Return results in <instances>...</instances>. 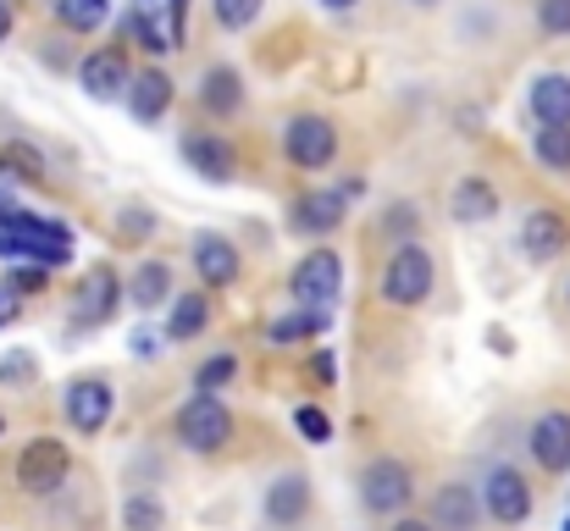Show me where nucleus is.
I'll use <instances>...</instances> for the list:
<instances>
[{
    "instance_id": "1",
    "label": "nucleus",
    "mask_w": 570,
    "mask_h": 531,
    "mask_svg": "<svg viewBox=\"0 0 570 531\" xmlns=\"http://www.w3.org/2000/svg\"><path fill=\"white\" fill-rule=\"evenodd\" d=\"M0 255L6 260H33V266H67L72 260V227L67 222H50V216H33V210H11L0 222Z\"/></svg>"
},
{
    "instance_id": "2",
    "label": "nucleus",
    "mask_w": 570,
    "mask_h": 531,
    "mask_svg": "<svg viewBox=\"0 0 570 531\" xmlns=\"http://www.w3.org/2000/svg\"><path fill=\"white\" fill-rule=\"evenodd\" d=\"M178 437H184L189 454H222L233 443V410L210 387H199L189 404L178 410Z\"/></svg>"
},
{
    "instance_id": "3",
    "label": "nucleus",
    "mask_w": 570,
    "mask_h": 531,
    "mask_svg": "<svg viewBox=\"0 0 570 531\" xmlns=\"http://www.w3.org/2000/svg\"><path fill=\"white\" fill-rule=\"evenodd\" d=\"M432 255L421 249V244H399L393 249V260L382 266V299L393 305V311H415L426 294H432Z\"/></svg>"
},
{
    "instance_id": "4",
    "label": "nucleus",
    "mask_w": 570,
    "mask_h": 531,
    "mask_svg": "<svg viewBox=\"0 0 570 531\" xmlns=\"http://www.w3.org/2000/svg\"><path fill=\"white\" fill-rule=\"evenodd\" d=\"M283 156H288L299 173H327V167L338 161V128H333L327 117L305 111V117H294V122L283 128Z\"/></svg>"
},
{
    "instance_id": "5",
    "label": "nucleus",
    "mask_w": 570,
    "mask_h": 531,
    "mask_svg": "<svg viewBox=\"0 0 570 531\" xmlns=\"http://www.w3.org/2000/svg\"><path fill=\"white\" fill-rule=\"evenodd\" d=\"M67 471H72V454H67L61 437H33V443H22V454H17V488L33 493V499H50V493L67 482Z\"/></svg>"
},
{
    "instance_id": "6",
    "label": "nucleus",
    "mask_w": 570,
    "mask_h": 531,
    "mask_svg": "<svg viewBox=\"0 0 570 531\" xmlns=\"http://www.w3.org/2000/svg\"><path fill=\"white\" fill-rule=\"evenodd\" d=\"M410 499H415V471L404 460L382 454L361 471V504L372 515H399V510H410Z\"/></svg>"
},
{
    "instance_id": "7",
    "label": "nucleus",
    "mask_w": 570,
    "mask_h": 531,
    "mask_svg": "<svg viewBox=\"0 0 570 531\" xmlns=\"http://www.w3.org/2000/svg\"><path fill=\"white\" fill-rule=\"evenodd\" d=\"M122 311V277L111 266H89L72 288V327H106Z\"/></svg>"
},
{
    "instance_id": "8",
    "label": "nucleus",
    "mask_w": 570,
    "mask_h": 531,
    "mask_svg": "<svg viewBox=\"0 0 570 531\" xmlns=\"http://www.w3.org/2000/svg\"><path fill=\"white\" fill-rule=\"evenodd\" d=\"M61 410H67L72 432L100 437V432H106V421H111V410H117V393H111V382H106V376H78V382H67Z\"/></svg>"
},
{
    "instance_id": "9",
    "label": "nucleus",
    "mask_w": 570,
    "mask_h": 531,
    "mask_svg": "<svg viewBox=\"0 0 570 531\" xmlns=\"http://www.w3.org/2000/svg\"><path fill=\"white\" fill-rule=\"evenodd\" d=\"M482 504H488V515L499 527H521L532 515V488H527V476L515 465H493L482 476Z\"/></svg>"
},
{
    "instance_id": "10",
    "label": "nucleus",
    "mask_w": 570,
    "mask_h": 531,
    "mask_svg": "<svg viewBox=\"0 0 570 531\" xmlns=\"http://www.w3.org/2000/svg\"><path fill=\"white\" fill-rule=\"evenodd\" d=\"M128 83H134V72H128V61H122V50H89L83 61H78V89L89 95V100H128Z\"/></svg>"
},
{
    "instance_id": "11",
    "label": "nucleus",
    "mask_w": 570,
    "mask_h": 531,
    "mask_svg": "<svg viewBox=\"0 0 570 531\" xmlns=\"http://www.w3.org/2000/svg\"><path fill=\"white\" fill-rule=\"evenodd\" d=\"M344 210H350V194L344 188H311V194H299L288 205V227L322 238V233H338L344 227Z\"/></svg>"
},
{
    "instance_id": "12",
    "label": "nucleus",
    "mask_w": 570,
    "mask_h": 531,
    "mask_svg": "<svg viewBox=\"0 0 570 531\" xmlns=\"http://www.w3.org/2000/svg\"><path fill=\"white\" fill-rule=\"evenodd\" d=\"M294 299L299 305H333L338 299V288H344V260L333 255V249H316V255H305L299 266H294Z\"/></svg>"
},
{
    "instance_id": "13",
    "label": "nucleus",
    "mask_w": 570,
    "mask_h": 531,
    "mask_svg": "<svg viewBox=\"0 0 570 531\" xmlns=\"http://www.w3.org/2000/svg\"><path fill=\"white\" fill-rule=\"evenodd\" d=\"M178 156H184L205 183H233V177H238V156H233V145H227L222 134H199V128H189V134L178 139Z\"/></svg>"
},
{
    "instance_id": "14",
    "label": "nucleus",
    "mask_w": 570,
    "mask_h": 531,
    "mask_svg": "<svg viewBox=\"0 0 570 531\" xmlns=\"http://www.w3.org/2000/svg\"><path fill=\"white\" fill-rule=\"evenodd\" d=\"M570 244V222L554 210V205H538V210H527V222H521V249L543 266V260H560Z\"/></svg>"
},
{
    "instance_id": "15",
    "label": "nucleus",
    "mask_w": 570,
    "mask_h": 531,
    "mask_svg": "<svg viewBox=\"0 0 570 531\" xmlns=\"http://www.w3.org/2000/svg\"><path fill=\"white\" fill-rule=\"evenodd\" d=\"M527 449H532V460L543 465V471H570V415L566 410H543L538 421H532V432H527Z\"/></svg>"
},
{
    "instance_id": "16",
    "label": "nucleus",
    "mask_w": 570,
    "mask_h": 531,
    "mask_svg": "<svg viewBox=\"0 0 570 531\" xmlns=\"http://www.w3.org/2000/svg\"><path fill=\"white\" fill-rule=\"evenodd\" d=\"M482 515H488V504H482V493L465 488V482H449V488H438V499H432V527L438 531H476Z\"/></svg>"
},
{
    "instance_id": "17",
    "label": "nucleus",
    "mask_w": 570,
    "mask_h": 531,
    "mask_svg": "<svg viewBox=\"0 0 570 531\" xmlns=\"http://www.w3.org/2000/svg\"><path fill=\"white\" fill-rule=\"evenodd\" d=\"M194 272L205 288H233L238 283V249L222 233H199L194 238Z\"/></svg>"
},
{
    "instance_id": "18",
    "label": "nucleus",
    "mask_w": 570,
    "mask_h": 531,
    "mask_svg": "<svg viewBox=\"0 0 570 531\" xmlns=\"http://www.w3.org/2000/svg\"><path fill=\"white\" fill-rule=\"evenodd\" d=\"M311 515V476L305 471H283L266 488V521L272 527H299Z\"/></svg>"
},
{
    "instance_id": "19",
    "label": "nucleus",
    "mask_w": 570,
    "mask_h": 531,
    "mask_svg": "<svg viewBox=\"0 0 570 531\" xmlns=\"http://www.w3.org/2000/svg\"><path fill=\"white\" fill-rule=\"evenodd\" d=\"M167 106H173V78H167L161 67H145V72L128 83V111H134V122H161Z\"/></svg>"
},
{
    "instance_id": "20",
    "label": "nucleus",
    "mask_w": 570,
    "mask_h": 531,
    "mask_svg": "<svg viewBox=\"0 0 570 531\" xmlns=\"http://www.w3.org/2000/svg\"><path fill=\"white\" fill-rule=\"evenodd\" d=\"M449 210H454V222H465V227L493 222V216H499V188H493L488 177H460L454 194H449Z\"/></svg>"
},
{
    "instance_id": "21",
    "label": "nucleus",
    "mask_w": 570,
    "mask_h": 531,
    "mask_svg": "<svg viewBox=\"0 0 570 531\" xmlns=\"http://www.w3.org/2000/svg\"><path fill=\"white\" fill-rule=\"evenodd\" d=\"M199 106H205L210 117H238V111H244V78H238L233 67H210V72L199 78Z\"/></svg>"
},
{
    "instance_id": "22",
    "label": "nucleus",
    "mask_w": 570,
    "mask_h": 531,
    "mask_svg": "<svg viewBox=\"0 0 570 531\" xmlns=\"http://www.w3.org/2000/svg\"><path fill=\"white\" fill-rule=\"evenodd\" d=\"M527 100L538 122H570V72H538Z\"/></svg>"
},
{
    "instance_id": "23",
    "label": "nucleus",
    "mask_w": 570,
    "mask_h": 531,
    "mask_svg": "<svg viewBox=\"0 0 570 531\" xmlns=\"http://www.w3.org/2000/svg\"><path fill=\"white\" fill-rule=\"evenodd\" d=\"M128 299H134V311H156V305H167V299H173V266H167V260H145V266H134V277H128Z\"/></svg>"
},
{
    "instance_id": "24",
    "label": "nucleus",
    "mask_w": 570,
    "mask_h": 531,
    "mask_svg": "<svg viewBox=\"0 0 570 531\" xmlns=\"http://www.w3.org/2000/svg\"><path fill=\"white\" fill-rule=\"evenodd\" d=\"M327 327H333V311H327V305H305V311L272 316L266 338H272V344H299V338H316V333H327Z\"/></svg>"
},
{
    "instance_id": "25",
    "label": "nucleus",
    "mask_w": 570,
    "mask_h": 531,
    "mask_svg": "<svg viewBox=\"0 0 570 531\" xmlns=\"http://www.w3.org/2000/svg\"><path fill=\"white\" fill-rule=\"evenodd\" d=\"M205 327H210V299H205V294H178V299H173V316H167V338L189 344Z\"/></svg>"
},
{
    "instance_id": "26",
    "label": "nucleus",
    "mask_w": 570,
    "mask_h": 531,
    "mask_svg": "<svg viewBox=\"0 0 570 531\" xmlns=\"http://www.w3.org/2000/svg\"><path fill=\"white\" fill-rule=\"evenodd\" d=\"M0 177H11V183H45V156L28 139H6L0 145Z\"/></svg>"
},
{
    "instance_id": "27",
    "label": "nucleus",
    "mask_w": 570,
    "mask_h": 531,
    "mask_svg": "<svg viewBox=\"0 0 570 531\" xmlns=\"http://www.w3.org/2000/svg\"><path fill=\"white\" fill-rule=\"evenodd\" d=\"M532 156H538L549 173H570V122H538Z\"/></svg>"
},
{
    "instance_id": "28",
    "label": "nucleus",
    "mask_w": 570,
    "mask_h": 531,
    "mask_svg": "<svg viewBox=\"0 0 570 531\" xmlns=\"http://www.w3.org/2000/svg\"><path fill=\"white\" fill-rule=\"evenodd\" d=\"M106 17H111V0H56V22L72 33H95L106 28Z\"/></svg>"
},
{
    "instance_id": "29",
    "label": "nucleus",
    "mask_w": 570,
    "mask_h": 531,
    "mask_svg": "<svg viewBox=\"0 0 570 531\" xmlns=\"http://www.w3.org/2000/svg\"><path fill=\"white\" fill-rule=\"evenodd\" d=\"M122 527H128V531H161V527H167V510H161V499H150V493H134V499L122 504Z\"/></svg>"
},
{
    "instance_id": "30",
    "label": "nucleus",
    "mask_w": 570,
    "mask_h": 531,
    "mask_svg": "<svg viewBox=\"0 0 570 531\" xmlns=\"http://www.w3.org/2000/svg\"><path fill=\"white\" fill-rule=\"evenodd\" d=\"M261 6H266V0H210V11H216V28H227V33L249 28V22L261 17Z\"/></svg>"
},
{
    "instance_id": "31",
    "label": "nucleus",
    "mask_w": 570,
    "mask_h": 531,
    "mask_svg": "<svg viewBox=\"0 0 570 531\" xmlns=\"http://www.w3.org/2000/svg\"><path fill=\"white\" fill-rule=\"evenodd\" d=\"M33 376H39V365H33V350L0 354V387H28Z\"/></svg>"
},
{
    "instance_id": "32",
    "label": "nucleus",
    "mask_w": 570,
    "mask_h": 531,
    "mask_svg": "<svg viewBox=\"0 0 570 531\" xmlns=\"http://www.w3.org/2000/svg\"><path fill=\"white\" fill-rule=\"evenodd\" d=\"M156 227H161V222H156L150 205H122V210H117V233H122L128 244H134V238H150Z\"/></svg>"
},
{
    "instance_id": "33",
    "label": "nucleus",
    "mask_w": 570,
    "mask_h": 531,
    "mask_svg": "<svg viewBox=\"0 0 570 531\" xmlns=\"http://www.w3.org/2000/svg\"><path fill=\"white\" fill-rule=\"evenodd\" d=\"M294 426L305 432V443H333V421H327V410H316V404L294 410Z\"/></svg>"
},
{
    "instance_id": "34",
    "label": "nucleus",
    "mask_w": 570,
    "mask_h": 531,
    "mask_svg": "<svg viewBox=\"0 0 570 531\" xmlns=\"http://www.w3.org/2000/svg\"><path fill=\"white\" fill-rule=\"evenodd\" d=\"M387 238H399V244H410L415 238V227H421V210L415 205H387Z\"/></svg>"
},
{
    "instance_id": "35",
    "label": "nucleus",
    "mask_w": 570,
    "mask_h": 531,
    "mask_svg": "<svg viewBox=\"0 0 570 531\" xmlns=\"http://www.w3.org/2000/svg\"><path fill=\"white\" fill-rule=\"evenodd\" d=\"M233 376H238V360H233V354H210V360L199 365V387H210V393H216L222 382H233Z\"/></svg>"
},
{
    "instance_id": "36",
    "label": "nucleus",
    "mask_w": 570,
    "mask_h": 531,
    "mask_svg": "<svg viewBox=\"0 0 570 531\" xmlns=\"http://www.w3.org/2000/svg\"><path fill=\"white\" fill-rule=\"evenodd\" d=\"M538 28L543 33H570V0H538Z\"/></svg>"
},
{
    "instance_id": "37",
    "label": "nucleus",
    "mask_w": 570,
    "mask_h": 531,
    "mask_svg": "<svg viewBox=\"0 0 570 531\" xmlns=\"http://www.w3.org/2000/svg\"><path fill=\"white\" fill-rule=\"evenodd\" d=\"M156 344H161V338H156V333H150V327H139V333H134V344H128V350L139 354V360H156Z\"/></svg>"
},
{
    "instance_id": "38",
    "label": "nucleus",
    "mask_w": 570,
    "mask_h": 531,
    "mask_svg": "<svg viewBox=\"0 0 570 531\" xmlns=\"http://www.w3.org/2000/svg\"><path fill=\"white\" fill-rule=\"evenodd\" d=\"M311 376H316V382H333V376H338V365H333V354L327 350L311 354Z\"/></svg>"
},
{
    "instance_id": "39",
    "label": "nucleus",
    "mask_w": 570,
    "mask_h": 531,
    "mask_svg": "<svg viewBox=\"0 0 570 531\" xmlns=\"http://www.w3.org/2000/svg\"><path fill=\"white\" fill-rule=\"evenodd\" d=\"M11 322H17V294L0 283V327H11Z\"/></svg>"
},
{
    "instance_id": "40",
    "label": "nucleus",
    "mask_w": 570,
    "mask_h": 531,
    "mask_svg": "<svg viewBox=\"0 0 570 531\" xmlns=\"http://www.w3.org/2000/svg\"><path fill=\"white\" fill-rule=\"evenodd\" d=\"M11 39V0H0V45Z\"/></svg>"
},
{
    "instance_id": "41",
    "label": "nucleus",
    "mask_w": 570,
    "mask_h": 531,
    "mask_svg": "<svg viewBox=\"0 0 570 531\" xmlns=\"http://www.w3.org/2000/svg\"><path fill=\"white\" fill-rule=\"evenodd\" d=\"M393 531H438V527H432V521H399Z\"/></svg>"
},
{
    "instance_id": "42",
    "label": "nucleus",
    "mask_w": 570,
    "mask_h": 531,
    "mask_svg": "<svg viewBox=\"0 0 570 531\" xmlns=\"http://www.w3.org/2000/svg\"><path fill=\"white\" fill-rule=\"evenodd\" d=\"M322 6H327V11H355L361 0H322Z\"/></svg>"
},
{
    "instance_id": "43",
    "label": "nucleus",
    "mask_w": 570,
    "mask_h": 531,
    "mask_svg": "<svg viewBox=\"0 0 570 531\" xmlns=\"http://www.w3.org/2000/svg\"><path fill=\"white\" fill-rule=\"evenodd\" d=\"M11 210H17V205H11V194H6V188H0V222H6V216H11Z\"/></svg>"
},
{
    "instance_id": "44",
    "label": "nucleus",
    "mask_w": 570,
    "mask_h": 531,
    "mask_svg": "<svg viewBox=\"0 0 570 531\" xmlns=\"http://www.w3.org/2000/svg\"><path fill=\"white\" fill-rule=\"evenodd\" d=\"M415 6H438V0H415Z\"/></svg>"
},
{
    "instance_id": "45",
    "label": "nucleus",
    "mask_w": 570,
    "mask_h": 531,
    "mask_svg": "<svg viewBox=\"0 0 570 531\" xmlns=\"http://www.w3.org/2000/svg\"><path fill=\"white\" fill-rule=\"evenodd\" d=\"M566 299H570V288H566Z\"/></svg>"
}]
</instances>
